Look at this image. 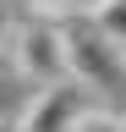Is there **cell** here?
Listing matches in <instances>:
<instances>
[{
    "label": "cell",
    "mask_w": 126,
    "mask_h": 132,
    "mask_svg": "<svg viewBox=\"0 0 126 132\" xmlns=\"http://www.w3.org/2000/svg\"><path fill=\"white\" fill-rule=\"evenodd\" d=\"M60 44H66V77L82 82L88 99H104V105L121 110V99H126V50L93 16L60 22Z\"/></svg>",
    "instance_id": "1"
},
{
    "label": "cell",
    "mask_w": 126,
    "mask_h": 132,
    "mask_svg": "<svg viewBox=\"0 0 126 132\" xmlns=\"http://www.w3.org/2000/svg\"><path fill=\"white\" fill-rule=\"evenodd\" d=\"M11 66L33 82V88H44V82H60L66 77V44H60V22H44V16H33V22L11 28Z\"/></svg>",
    "instance_id": "2"
},
{
    "label": "cell",
    "mask_w": 126,
    "mask_h": 132,
    "mask_svg": "<svg viewBox=\"0 0 126 132\" xmlns=\"http://www.w3.org/2000/svg\"><path fill=\"white\" fill-rule=\"evenodd\" d=\"M88 105V88L82 82H71V77H60V82H44V88L27 94V105L17 110V121H11V132H66L71 127V116Z\"/></svg>",
    "instance_id": "3"
},
{
    "label": "cell",
    "mask_w": 126,
    "mask_h": 132,
    "mask_svg": "<svg viewBox=\"0 0 126 132\" xmlns=\"http://www.w3.org/2000/svg\"><path fill=\"white\" fill-rule=\"evenodd\" d=\"M27 94H33V82H27L17 66H11V55H6V61H0V132H11L17 110L27 105Z\"/></svg>",
    "instance_id": "4"
},
{
    "label": "cell",
    "mask_w": 126,
    "mask_h": 132,
    "mask_svg": "<svg viewBox=\"0 0 126 132\" xmlns=\"http://www.w3.org/2000/svg\"><path fill=\"white\" fill-rule=\"evenodd\" d=\"M66 132H121V110H115V105H104V99H88V105L71 116V127H66Z\"/></svg>",
    "instance_id": "5"
},
{
    "label": "cell",
    "mask_w": 126,
    "mask_h": 132,
    "mask_svg": "<svg viewBox=\"0 0 126 132\" xmlns=\"http://www.w3.org/2000/svg\"><path fill=\"white\" fill-rule=\"evenodd\" d=\"M27 6H33V16H44V22H77V16L99 11V0H27Z\"/></svg>",
    "instance_id": "6"
},
{
    "label": "cell",
    "mask_w": 126,
    "mask_h": 132,
    "mask_svg": "<svg viewBox=\"0 0 126 132\" xmlns=\"http://www.w3.org/2000/svg\"><path fill=\"white\" fill-rule=\"evenodd\" d=\"M93 22H99L110 39L126 50V0H99V11H93Z\"/></svg>",
    "instance_id": "7"
},
{
    "label": "cell",
    "mask_w": 126,
    "mask_h": 132,
    "mask_svg": "<svg viewBox=\"0 0 126 132\" xmlns=\"http://www.w3.org/2000/svg\"><path fill=\"white\" fill-rule=\"evenodd\" d=\"M6 39H11V6L0 0V50H6Z\"/></svg>",
    "instance_id": "8"
},
{
    "label": "cell",
    "mask_w": 126,
    "mask_h": 132,
    "mask_svg": "<svg viewBox=\"0 0 126 132\" xmlns=\"http://www.w3.org/2000/svg\"><path fill=\"white\" fill-rule=\"evenodd\" d=\"M121 132H126V110H121Z\"/></svg>",
    "instance_id": "9"
}]
</instances>
